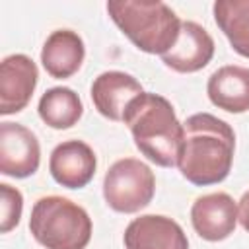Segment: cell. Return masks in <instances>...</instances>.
<instances>
[{
  "instance_id": "1",
  "label": "cell",
  "mask_w": 249,
  "mask_h": 249,
  "mask_svg": "<svg viewBox=\"0 0 249 249\" xmlns=\"http://www.w3.org/2000/svg\"><path fill=\"white\" fill-rule=\"evenodd\" d=\"M233 152V128L210 113H195L183 123V152L177 167L196 187L216 185L230 175Z\"/></svg>"
},
{
  "instance_id": "2",
  "label": "cell",
  "mask_w": 249,
  "mask_h": 249,
  "mask_svg": "<svg viewBox=\"0 0 249 249\" xmlns=\"http://www.w3.org/2000/svg\"><path fill=\"white\" fill-rule=\"evenodd\" d=\"M123 123L130 128L132 140L142 156L160 167L179 165L183 152V123L173 105L158 93L144 91L132 101Z\"/></svg>"
},
{
  "instance_id": "3",
  "label": "cell",
  "mask_w": 249,
  "mask_h": 249,
  "mask_svg": "<svg viewBox=\"0 0 249 249\" xmlns=\"http://www.w3.org/2000/svg\"><path fill=\"white\" fill-rule=\"evenodd\" d=\"M107 14L136 49L160 56L173 47L183 23L163 2L111 0Z\"/></svg>"
},
{
  "instance_id": "4",
  "label": "cell",
  "mask_w": 249,
  "mask_h": 249,
  "mask_svg": "<svg viewBox=\"0 0 249 249\" xmlns=\"http://www.w3.org/2000/svg\"><path fill=\"white\" fill-rule=\"evenodd\" d=\"M29 231L45 249H86L91 239V218L70 198L49 195L33 204Z\"/></svg>"
},
{
  "instance_id": "5",
  "label": "cell",
  "mask_w": 249,
  "mask_h": 249,
  "mask_svg": "<svg viewBox=\"0 0 249 249\" xmlns=\"http://www.w3.org/2000/svg\"><path fill=\"white\" fill-rule=\"evenodd\" d=\"M156 193L154 171L136 158L115 161L103 179V196L109 208L121 214H132L146 208Z\"/></svg>"
},
{
  "instance_id": "6",
  "label": "cell",
  "mask_w": 249,
  "mask_h": 249,
  "mask_svg": "<svg viewBox=\"0 0 249 249\" xmlns=\"http://www.w3.org/2000/svg\"><path fill=\"white\" fill-rule=\"evenodd\" d=\"M41 148L37 136L19 123L0 124V173L25 179L39 169Z\"/></svg>"
},
{
  "instance_id": "7",
  "label": "cell",
  "mask_w": 249,
  "mask_h": 249,
  "mask_svg": "<svg viewBox=\"0 0 249 249\" xmlns=\"http://www.w3.org/2000/svg\"><path fill=\"white\" fill-rule=\"evenodd\" d=\"M39 70L27 54H10L0 62V115H14L27 107Z\"/></svg>"
},
{
  "instance_id": "8",
  "label": "cell",
  "mask_w": 249,
  "mask_h": 249,
  "mask_svg": "<svg viewBox=\"0 0 249 249\" xmlns=\"http://www.w3.org/2000/svg\"><path fill=\"white\" fill-rule=\"evenodd\" d=\"M191 224L202 239L222 241L237 226V204L228 193L202 195L191 206Z\"/></svg>"
},
{
  "instance_id": "9",
  "label": "cell",
  "mask_w": 249,
  "mask_h": 249,
  "mask_svg": "<svg viewBox=\"0 0 249 249\" xmlns=\"http://www.w3.org/2000/svg\"><path fill=\"white\" fill-rule=\"evenodd\" d=\"M124 249H189L183 228L160 214H144L134 218L123 235Z\"/></svg>"
},
{
  "instance_id": "10",
  "label": "cell",
  "mask_w": 249,
  "mask_h": 249,
  "mask_svg": "<svg viewBox=\"0 0 249 249\" xmlns=\"http://www.w3.org/2000/svg\"><path fill=\"white\" fill-rule=\"evenodd\" d=\"M214 39L212 35L195 21H183L181 31L173 47L161 54V60L167 68L191 74L202 70L214 56Z\"/></svg>"
},
{
  "instance_id": "11",
  "label": "cell",
  "mask_w": 249,
  "mask_h": 249,
  "mask_svg": "<svg viewBox=\"0 0 249 249\" xmlns=\"http://www.w3.org/2000/svg\"><path fill=\"white\" fill-rule=\"evenodd\" d=\"M97 167V158L93 150L82 140L60 142L49 158V171L53 179L66 189L86 187Z\"/></svg>"
},
{
  "instance_id": "12",
  "label": "cell",
  "mask_w": 249,
  "mask_h": 249,
  "mask_svg": "<svg viewBox=\"0 0 249 249\" xmlns=\"http://www.w3.org/2000/svg\"><path fill=\"white\" fill-rule=\"evenodd\" d=\"M142 93L140 82L121 70H107L91 84V101L97 113L111 121H123L132 101Z\"/></svg>"
},
{
  "instance_id": "13",
  "label": "cell",
  "mask_w": 249,
  "mask_h": 249,
  "mask_svg": "<svg viewBox=\"0 0 249 249\" xmlns=\"http://www.w3.org/2000/svg\"><path fill=\"white\" fill-rule=\"evenodd\" d=\"M86 56V47L82 37L72 29H56L53 31L43 49H41V62L49 76L56 80H64L74 76Z\"/></svg>"
},
{
  "instance_id": "14",
  "label": "cell",
  "mask_w": 249,
  "mask_h": 249,
  "mask_svg": "<svg viewBox=\"0 0 249 249\" xmlns=\"http://www.w3.org/2000/svg\"><path fill=\"white\" fill-rule=\"evenodd\" d=\"M206 93L212 105L228 113L249 111V68L222 66L208 78Z\"/></svg>"
},
{
  "instance_id": "15",
  "label": "cell",
  "mask_w": 249,
  "mask_h": 249,
  "mask_svg": "<svg viewBox=\"0 0 249 249\" xmlns=\"http://www.w3.org/2000/svg\"><path fill=\"white\" fill-rule=\"evenodd\" d=\"M37 111L45 124L56 130H64V128L74 126L80 121L84 113V105H82L80 95L74 89L56 86V88L47 89L41 95Z\"/></svg>"
},
{
  "instance_id": "16",
  "label": "cell",
  "mask_w": 249,
  "mask_h": 249,
  "mask_svg": "<svg viewBox=\"0 0 249 249\" xmlns=\"http://www.w3.org/2000/svg\"><path fill=\"white\" fill-rule=\"evenodd\" d=\"M212 10L216 25L228 37L231 49L249 58V0H218Z\"/></svg>"
},
{
  "instance_id": "17",
  "label": "cell",
  "mask_w": 249,
  "mask_h": 249,
  "mask_svg": "<svg viewBox=\"0 0 249 249\" xmlns=\"http://www.w3.org/2000/svg\"><path fill=\"white\" fill-rule=\"evenodd\" d=\"M0 212H2V218H0V231L2 233H8L12 228H16L19 224V218H21V210H23V196L18 189L10 187L8 183H2L0 185Z\"/></svg>"
},
{
  "instance_id": "18",
  "label": "cell",
  "mask_w": 249,
  "mask_h": 249,
  "mask_svg": "<svg viewBox=\"0 0 249 249\" xmlns=\"http://www.w3.org/2000/svg\"><path fill=\"white\" fill-rule=\"evenodd\" d=\"M237 222L245 231H249V191L239 198L237 204Z\"/></svg>"
}]
</instances>
